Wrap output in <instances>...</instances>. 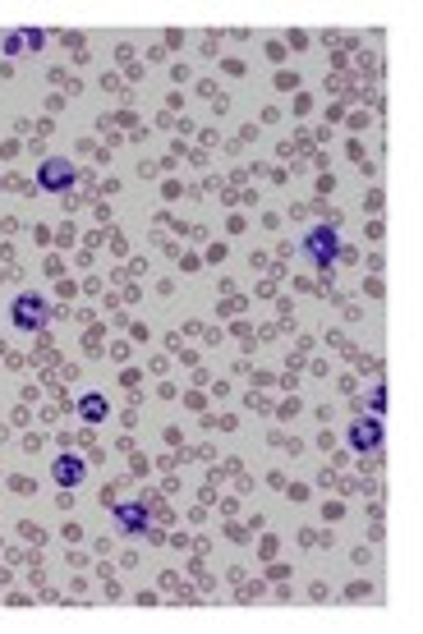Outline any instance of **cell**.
<instances>
[{
	"label": "cell",
	"instance_id": "8992f818",
	"mask_svg": "<svg viewBox=\"0 0 423 634\" xmlns=\"http://www.w3.org/2000/svg\"><path fill=\"white\" fill-rule=\"evenodd\" d=\"M78 414H83L88 423H101V419H106V400H101V396H83V400H78Z\"/></svg>",
	"mask_w": 423,
	"mask_h": 634
},
{
	"label": "cell",
	"instance_id": "3957f363",
	"mask_svg": "<svg viewBox=\"0 0 423 634\" xmlns=\"http://www.w3.org/2000/svg\"><path fill=\"white\" fill-rule=\"evenodd\" d=\"M37 184H42V189H51V193H65V189L74 184V166H69L65 157H46V161H42V171H37Z\"/></svg>",
	"mask_w": 423,
	"mask_h": 634
},
{
	"label": "cell",
	"instance_id": "52a82bcc",
	"mask_svg": "<svg viewBox=\"0 0 423 634\" xmlns=\"http://www.w3.org/2000/svg\"><path fill=\"white\" fill-rule=\"evenodd\" d=\"M116 515H120L129 529H139V525H143V511H139V505H116Z\"/></svg>",
	"mask_w": 423,
	"mask_h": 634
},
{
	"label": "cell",
	"instance_id": "6da1fadb",
	"mask_svg": "<svg viewBox=\"0 0 423 634\" xmlns=\"http://www.w3.org/2000/svg\"><path fill=\"white\" fill-rule=\"evenodd\" d=\"M336 248H341V239H336V230H332V225H317V230H308V234H304V258H308L317 272L332 267Z\"/></svg>",
	"mask_w": 423,
	"mask_h": 634
},
{
	"label": "cell",
	"instance_id": "ba28073f",
	"mask_svg": "<svg viewBox=\"0 0 423 634\" xmlns=\"http://www.w3.org/2000/svg\"><path fill=\"white\" fill-rule=\"evenodd\" d=\"M24 47H28V42H24V33H10V37H5V56H19Z\"/></svg>",
	"mask_w": 423,
	"mask_h": 634
},
{
	"label": "cell",
	"instance_id": "7a4b0ae2",
	"mask_svg": "<svg viewBox=\"0 0 423 634\" xmlns=\"http://www.w3.org/2000/svg\"><path fill=\"white\" fill-rule=\"evenodd\" d=\"M10 317H15V327L19 331H37V327H46V317H51V304L42 299V295H19L15 304H10Z\"/></svg>",
	"mask_w": 423,
	"mask_h": 634
},
{
	"label": "cell",
	"instance_id": "5b68a950",
	"mask_svg": "<svg viewBox=\"0 0 423 634\" xmlns=\"http://www.w3.org/2000/svg\"><path fill=\"white\" fill-rule=\"evenodd\" d=\"M350 446H355V451H377V446H382V423H377V419H359V423L350 428Z\"/></svg>",
	"mask_w": 423,
	"mask_h": 634
},
{
	"label": "cell",
	"instance_id": "277c9868",
	"mask_svg": "<svg viewBox=\"0 0 423 634\" xmlns=\"http://www.w3.org/2000/svg\"><path fill=\"white\" fill-rule=\"evenodd\" d=\"M51 478H56V487H60V492H74V487L88 478V464H83L78 455H69V451H65V455L51 464Z\"/></svg>",
	"mask_w": 423,
	"mask_h": 634
}]
</instances>
